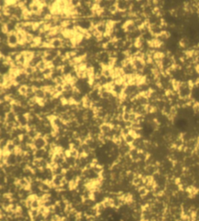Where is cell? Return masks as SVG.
Returning <instances> with one entry per match:
<instances>
[{
	"mask_svg": "<svg viewBox=\"0 0 199 221\" xmlns=\"http://www.w3.org/2000/svg\"><path fill=\"white\" fill-rule=\"evenodd\" d=\"M7 44L9 45V47L12 48H15L17 47L18 45L20 44L19 39H18L17 33L14 32V33H11L8 34V37H7Z\"/></svg>",
	"mask_w": 199,
	"mask_h": 221,
	"instance_id": "6da1fadb",
	"label": "cell"
},
{
	"mask_svg": "<svg viewBox=\"0 0 199 221\" xmlns=\"http://www.w3.org/2000/svg\"><path fill=\"white\" fill-rule=\"evenodd\" d=\"M27 87L25 85H21L19 86V88H18V92H19L20 95H23V96H27Z\"/></svg>",
	"mask_w": 199,
	"mask_h": 221,
	"instance_id": "7a4b0ae2",
	"label": "cell"
}]
</instances>
